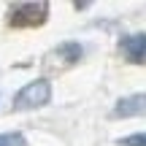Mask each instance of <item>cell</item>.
Masks as SVG:
<instances>
[{"instance_id":"8992f818","label":"cell","mask_w":146,"mask_h":146,"mask_svg":"<svg viewBox=\"0 0 146 146\" xmlns=\"http://www.w3.org/2000/svg\"><path fill=\"white\" fill-rule=\"evenodd\" d=\"M25 135L22 133H0V146H25Z\"/></svg>"},{"instance_id":"3957f363","label":"cell","mask_w":146,"mask_h":146,"mask_svg":"<svg viewBox=\"0 0 146 146\" xmlns=\"http://www.w3.org/2000/svg\"><path fill=\"white\" fill-rule=\"evenodd\" d=\"M146 114V92H135L127 95V98H119L111 111L114 119H133V116H143Z\"/></svg>"},{"instance_id":"6da1fadb","label":"cell","mask_w":146,"mask_h":146,"mask_svg":"<svg viewBox=\"0 0 146 146\" xmlns=\"http://www.w3.org/2000/svg\"><path fill=\"white\" fill-rule=\"evenodd\" d=\"M49 100H52V81L49 78H35V81L25 84L14 95L11 108L14 111H35V108H43Z\"/></svg>"},{"instance_id":"52a82bcc","label":"cell","mask_w":146,"mask_h":146,"mask_svg":"<svg viewBox=\"0 0 146 146\" xmlns=\"http://www.w3.org/2000/svg\"><path fill=\"white\" fill-rule=\"evenodd\" d=\"M119 146H146V133H133V135H125L116 141Z\"/></svg>"},{"instance_id":"7a4b0ae2","label":"cell","mask_w":146,"mask_h":146,"mask_svg":"<svg viewBox=\"0 0 146 146\" xmlns=\"http://www.w3.org/2000/svg\"><path fill=\"white\" fill-rule=\"evenodd\" d=\"M46 3H16L11 5V22L14 25H41L46 19Z\"/></svg>"},{"instance_id":"5b68a950","label":"cell","mask_w":146,"mask_h":146,"mask_svg":"<svg viewBox=\"0 0 146 146\" xmlns=\"http://www.w3.org/2000/svg\"><path fill=\"white\" fill-rule=\"evenodd\" d=\"M81 54H84L81 43H76V41H68V43H60V46L54 49L52 54H49V60L60 57V60H62V65L68 68V65H76L78 60H81Z\"/></svg>"},{"instance_id":"277c9868","label":"cell","mask_w":146,"mask_h":146,"mask_svg":"<svg viewBox=\"0 0 146 146\" xmlns=\"http://www.w3.org/2000/svg\"><path fill=\"white\" fill-rule=\"evenodd\" d=\"M119 52L127 62H146V33H130L119 41Z\"/></svg>"}]
</instances>
